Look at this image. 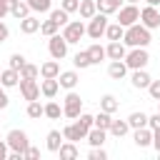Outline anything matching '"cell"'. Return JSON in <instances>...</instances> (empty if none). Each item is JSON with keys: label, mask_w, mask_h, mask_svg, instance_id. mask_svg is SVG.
Returning a JSON list of instances; mask_svg holds the SVG:
<instances>
[{"label": "cell", "mask_w": 160, "mask_h": 160, "mask_svg": "<svg viewBox=\"0 0 160 160\" xmlns=\"http://www.w3.org/2000/svg\"><path fill=\"white\" fill-rule=\"evenodd\" d=\"M150 30L142 25V22H135V25H128L125 32H122V42L128 48H148L150 45Z\"/></svg>", "instance_id": "6da1fadb"}, {"label": "cell", "mask_w": 160, "mask_h": 160, "mask_svg": "<svg viewBox=\"0 0 160 160\" xmlns=\"http://www.w3.org/2000/svg\"><path fill=\"white\" fill-rule=\"evenodd\" d=\"M122 60H125L128 70H140V68H148L150 55H148V48H130Z\"/></svg>", "instance_id": "7a4b0ae2"}, {"label": "cell", "mask_w": 160, "mask_h": 160, "mask_svg": "<svg viewBox=\"0 0 160 160\" xmlns=\"http://www.w3.org/2000/svg\"><path fill=\"white\" fill-rule=\"evenodd\" d=\"M105 28H108V15L95 12V15L88 20V25H85V35H90L92 40H100V38L105 35Z\"/></svg>", "instance_id": "3957f363"}, {"label": "cell", "mask_w": 160, "mask_h": 160, "mask_svg": "<svg viewBox=\"0 0 160 160\" xmlns=\"http://www.w3.org/2000/svg\"><path fill=\"white\" fill-rule=\"evenodd\" d=\"M60 35L68 40V45L80 42V40L85 38V22H82V20H68V25H62V32H60Z\"/></svg>", "instance_id": "277c9868"}, {"label": "cell", "mask_w": 160, "mask_h": 160, "mask_svg": "<svg viewBox=\"0 0 160 160\" xmlns=\"http://www.w3.org/2000/svg\"><path fill=\"white\" fill-rule=\"evenodd\" d=\"M80 112H82V98H80L75 90H68L65 102H62V115L70 118V120H75Z\"/></svg>", "instance_id": "5b68a950"}, {"label": "cell", "mask_w": 160, "mask_h": 160, "mask_svg": "<svg viewBox=\"0 0 160 160\" xmlns=\"http://www.w3.org/2000/svg\"><path fill=\"white\" fill-rule=\"evenodd\" d=\"M5 142H8V148H10V150H15V152H25V150H28V145H30L28 132H25V130H20V128L10 130V132L5 135Z\"/></svg>", "instance_id": "8992f818"}, {"label": "cell", "mask_w": 160, "mask_h": 160, "mask_svg": "<svg viewBox=\"0 0 160 160\" xmlns=\"http://www.w3.org/2000/svg\"><path fill=\"white\" fill-rule=\"evenodd\" d=\"M118 22H120L122 28L140 22V10H138V5H132V2L120 5V8H118Z\"/></svg>", "instance_id": "52a82bcc"}, {"label": "cell", "mask_w": 160, "mask_h": 160, "mask_svg": "<svg viewBox=\"0 0 160 160\" xmlns=\"http://www.w3.org/2000/svg\"><path fill=\"white\" fill-rule=\"evenodd\" d=\"M48 50H50V58L62 60V58L68 55V40H65L60 32H55V35L48 38Z\"/></svg>", "instance_id": "ba28073f"}, {"label": "cell", "mask_w": 160, "mask_h": 160, "mask_svg": "<svg viewBox=\"0 0 160 160\" xmlns=\"http://www.w3.org/2000/svg\"><path fill=\"white\" fill-rule=\"evenodd\" d=\"M140 22L148 28V30H158L160 28V10L155 5H145L140 10Z\"/></svg>", "instance_id": "9c48e42d"}, {"label": "cell", "mask_w": 160, "mask_h": 160, "mask_svg": "<svg viewBox=\"0 0 160 160\" xmlns=\"http://www.w3.org/2000/svg\"><path fill=\"white\" fill-rule=\"evenodd\" d=\"M18 88H20V95H22L28 102L40 98V85H38V80H30V78H20Z\"/></svg>", "instance_id": "30bf717a"}, {"label": "cell", "mask_w": 160, "mask_h": 160, "mask_svg": "<svg viewBox=\"0 0 160 160\" xmlns=\"http://www.w3.org/2000/svg\"><path fill=\"white\" fill-rule=\"evenodd\" d=\"M85 135H88V130L75 120V122H70V125H65L62 128V138L65 140H70V142H78V140H85Z\"/></svg>", "instance_id": "8fae6325"}, {"label": "cell", "mask_w": 160, "mask_h": 160, "mask_svg": "<svg viewBox=\"0 0 160 160\" xmlns=\"http://www.w3.org/2000/svg\"><path fill=\"white\" fill-rule=\"evenodd\" d=\"M125 52H128V45H125L122 40H110L108 48H105V55H108L110 60H122Z\"/></svg>", "instance_id": "7c38bea8"}, {"label": "cell", "mask_w": 160, "mask_h": 160, "mask_svg": "<svg viewBox=\"0 0 160 160\" xmlns=\"http://www.w3.org/2000/svg\"><path fill=\"white\" fill-rule=\"evenodd\" d=\"M58 82H60V88H65V90H75V85L80 82V75H78V70H60Z\"/></svg>", "instance_id": "4fadbf2b"}, {"label": "cell", "mask_w": 160, "mask_h": 160, "mask_svg": "<svg viewBox=\"0 0 160 160\" xmlns=\"http://www.w3.org/2000/svg\"><path fill=\"white\" fill-rule=\"evenodd\" d=\"M150 72L145 70V68H140V70H132V75H130V85L132 88H138V90H145L148 85H150Z\"/></svg>", "instance_id": "5bb4252c"}, {"label": "cell", "mask_w": 160, "mask_h": 160, "mask_svg": "<svg viewBox=\"0 0 160 160\" xmlns=\"http://www.w3.org/2000/svg\"><path fill=\"white\" fill-rule=\"evenodd\" d=\"M85 140L90 142V148H100V145H105V140H108V130H102V128H90L88 130V135H85Z\"/></svg>", "instance_id": "9a60e30c"}, {"label": "cell", "mask_w": 160, "mask_h": 160, "mask_svg": "<svg viewBox=\"0 0 160 160\" xmlns=\"http://www.w3.org/2000/svg\"><path fill=\"white\" fill-rule=\"evenodd\" d=\"M132 140H135V145L138 148H150L152 145V130L145 125V128H138L135 132H132Z\"/></svg>", "instance_id": "2e32d148"}, {"label": "cell", "mask_w": 160, "mask_h": 160, "mask_svg": "<svg viewBox=\"0 0 160 160\" xmlns=\"http://www.w3.org/2000/svg\"><path fill=\"white\" fill-rule=\"evenodd\" d=\"M58 90H60L58 78H42V82H40V95H45V98L50 100V98L58 95Z\"/></svg>", "instance_id": "e0dca14e"}, {"label": "cell", "mask_w": 160, "mask_h": 160, "mask_svg": "<svg viewBox=\"0 0 160 160\" xmlns=\"http://www.w3.org/2000/svg\"><path fill=\"white\" fill-rule=\"evenodd\" d=\"M108 75H110L112 80H122V78L128 75V65H125V60H110V65H108Z\"/></svg>", "instance_id": "ac0fdd59"}, {"label": "cell", "mask_w": 160, "mask_h": 160, "mask_svg": "<svg viewBox=\"0 0 160 160\" xmlns=\"http://www.w3.org/2000/svg\"><path fill=\"white\" fill-rule=\"evenodd\" d=\"M20 82V72L18 70H12V68H5L2 72H0V85L8 90V88H15Z\"/></svg>", "instance_id": "d6986e66"}, {"label": "cell", "mask_w": 160, "mask_h": 160, "mask_svg": "<svg viewBox=\"0 0 160 160\" xmlns=\"http://www.w3.org/2000/svg\"><path fill=\"white\" fill-rule=\"evenodd\" d=\"M58 155H60V160H75V158L80 155V150H78V145H75V142L62 140V145L58 148Z\"/></svg>", "instance_id": "ffe728a7"}, {"label": "cell", "mask_w": 160, "mask_h": 160, "mask_svg": "<svg viewBox=\"0 0 160 160\" xmlns=\"http://www.w3.org/2000/svg\"><path fill=\"white\" fill-rule=\"evenodd\" d=\"M62 130H50L48 135H45V148L50 150V152H58V148L62 145Z\"/></svg>", "instance_id": "44dd1931"}, {"label": "cell", "mask_w": 160, "mask_h": 160, "mask_svg": "<svg viewBox=\"0 0 160 160\" xmlns=\"http://www.w3.org/2000/svg\"><path fill=\"white\" fill-rule=\"evenodd\" d=\"M125 120H128L130 130H138V128H145V125H148V112H142V110H135V112H130Z\"/></svg>", "instance_id": "7402d4cb"}, {"label": "cell", "mask_w": 160, "mask_h": 160, "mask_svg": "<svg viewBox=\"0 0 160 160\" xmlns=\"http://www.w3.org/2000/svg\"><path fill=\"white\" fill-rule=\"evenodd\" d=\"M38 30H40V20H38L35 15H28V18H22V20H20V32L32 35V32H38Z\"/></svg>", "instance_id": "603a6c76"}, {"label": "cell", "mask_w": 160, "mask_h": 160, "mask_svg": "<svg viewBox=\"0 0 160 160\" xmlns=\"http://www.w3.org/2000/svg\"><path fill=\"white\" fill-rule=\"evenodd\" d=\"M58 75H60V62L55 58L40 65V78H58Z\"/></svg>", "instance_id": "cb8c5ba5"}, {"label": "cell", "mask_w": 160, "mask_h": 160, "mask_svg": "<svg viewBox=\"0 0 160 160\" xmlns=\"http://www.w3.org/2000/svg\"><path fill=\"white\" fill-rule=\"evenodd\" d=\"M108 132H110L112 138H122V135H128V132H130V125H128V120H115V118H112V122H110Z\"/></svg>", "instance_id": "d4e9b609"}, {"label": "cell", "mask_w": 160, "mask_h": 160, "mask_svg": "<svg viewBox=\"0 0 160 160\" xmlns=\"http://www.w3.org/2000/svg\"><path fill=\"white\" fill-rule=\"evenodd\" d=\"M60 115H62V108L50 98V102L42 105V118H48V120H60Z\"/></svg>", "instance_id": "484cf974"}, {"label": "cell", "mask_w": 160, "mask_h": 160, "mask_svg": "<svg viewBox=\"0 0 160 160\" xmlns=\"http://www.w3.org/2000/svg\"><path fill=\"white\" fill-rule=\"evenodd\" d=\"M78 12H80V18H82V20H90V18L98 12V8H95V0H80V5H78Z\"/></svg>", "instance_id": "4316f807"}, {"label": "cell", "mask_w": 160, "mask_h": 160, "mask_svg": "<svg viewBox=\"0 0 160 160\" xmlns=\"http://www.w3.org/2000/svg\"><path fill=\"white\" fill-rule=\"evenodd\" d=\"M88 55H90V60H92V65H100L108 55H105V48L100 45V42H92L90 48H88Z\"/></svg>", "instance_id": "83f0119b"}, {"label": "cell", "mask_w": 160, "mask_h": 160, "mask_svg": "<svg viewBox=\"0 0 160 160\" xmlns=\"http://www.w3.org/2000/svg\"><path fill=\"white\" fill-rule=\"evenodd\" d=\"M30 12H32V10H30L28 2H20V0H18L15 5H10V15H12L15 20H22V18H28Z\"/></svg>", "instance_id": "f1b7e54d"}, {"label": "cell", "mask_w": 160, "mask_h": 160, "mask_svg": "<svg viewBox=\"0 0 160 160\" xmlns=\"http://www.w3.org/2000/svg\"><path fill=\"white\" fill-rule=\"evenodd\" d=\"M72 65H75L78 70H88V68H92V60H90L88 50H80V52H75V58H72Z\"/></svg>", "instance_id": "f546056e"}, {"label": "cell", "mask_w": 160, "mask_h": 160, "mask_svg": "<svg viewBox=\"0 0 160 160\" xmlns=\"http://www.w3.org/2000/svg\"><path fill=\"white\" fill-rule=\"evenodd\" d=\"M118 108H120V102H118V98H115V95H110V92H108V95H102V98H100V110H105V112H110V115H112Z\"/></svg>", "instance_id": "4dcf8cb0"}, {"label": "cell", "mask_w": 160, "mask_h": 160, "mask_svg": "<svg viewBox=\"0 0 160 160\" xmlns=\"http://www.w3.org/2000/svg\"><path fill=\"white\" fill-rule=\"evenodd\" d=\"M122 32H125V28L120 22H108V28H105V38L108 40H122Z\"/></svg>", "instance_id": "1f68e13d"}, {"label": "cell", "mask_w": 160, "mask_h": 160, "mask_svg": "<svg viewBox=\"0 0 160 160\" xmlns=\"http://www.w3.org/2000/svg\"><path fill=\"white\" fill-rule=\"evenodd\" d=\"M95 8H98V12H102V15H112V12H118V2L115 0H95Z\"/></svg>", "instance_id": "d6a6232c"}, {"label": "cell", "mask_w": 160, "mask_h": 160, "mask_svg": "<svg viewBox=\"0 0 160 160\" xmlns=\"http://www.w3.org/2000/svg\"><path fill=\"white\" fill-rule=\"evenodd\" d=\"M25 2L30 5V10H32V12H40V15L52 10V0H25Z\"/></svg>", "instance_id": "836d02e7"}, {"label": "cell", "mask_w": 160, "mask_h": 160, "mask_svg": "<svg viewBox=\"0 0 160 160\" xmlns=\"http://www.w3.org/2000/svg\"><path fill=\"white\" fill-rule=\"evenodd\" d=\"M50 20H55V22L62 28V25H68V20H70V12H65L62 8H52V10H50Z\"/></svg>", "instance_id": "e575fe53"}, {"label": "cell", "mask_w": 160, "mask_h": 160, "mask_svg": "<svg viewBox=\"0 0 160 160\" xmlns=\"http://www.w3.org/2000/svg\"><path fill=\"white\" fill-rule=\"evenodd\" d=\"M110 122H112V115L105 112V110H100V112L95 115V120H92V125H95V128H102V130H108Z\"/></svg>", "instance_id": "d590c367"}, {"label": "cell", "mask_w": 160, "mask_h": 160, "mask_svg": "<svg viewBox=\"0 0 160 160\" xmlns=\"http://www.w3.org/2000/svg\"><path fill=\"white\" fill-rule=\"evenodd\" d=\"M58 30H60V25H58V22H55V20H50V18H48V20H42V22H40V32H42V35H45V38H50V35H55V32H58Z\"/></svg>", "instance_id": "8d00e7d4"}, {"label": "cell", "mask_w": 160, "mask_h": 160, "mask_svg": "<svg viewBox=\"0 0 160 160\" xmlns=\"http://www.w3.org/2000/svg\"><path fill=\"white\" fill-rule=\"evenodd\" d=\"M38 75H40V68H38V65H32V62H25V65L20 68V78H30V80H38Z\"/></svg>", "instance_id": "74e56055"}, {"label": "cell", "mask_w": 160, "mask_h": 160, "mask_svg": "<svg viewBox=\"0 0 160 160\" xmlns=\"http://www.w3.org/2000/svg\"><path fill=\"white\" fill-rule=\"evenodd\" d=\"M25 112H28V118H32V120H40V118H42V105H40V100H30Z\"/></svg>", "instance_id": "f35d334b"}, {"label": "cell", "mask_w": 160, "mask_h": 160, "mask_svg": "<svg viewBox=\"0 0 160 160\" xmlns=\"http://www.w3.org/2000/svg\"><path fill=\"white\" fill-rule=\"evenodd\" d=\"M25 62H28V60H25V55H22V52H12V55H10V60H8V68H12V70H18V72H20V68H22Z\"/></svg>", "instance_id": "ab89813d"}, {"label": "cell", "mask_w": 160, "mask_h": 160, "mask_svg": "<svg viewBox=\"0 0 160 160\" xmlns=\"http://www.w3.org/2000/svg\"><path fill=\"white\" fill-rule=\"evenodd\" d=\"M75 120H78V122H80L85 130H90V128H92V120H95V115H90V112H80Z\"/></svg>", "instance_id": "60d3db41"}, {"label": "cell", "mask_w": 160, "mask_h": 160, "mask_svg": "<svg viewBox=\"0 0 160 160\" xmlns=\"http://www.w3.org/2000/svg\"><path fill=\"white\" fill-rule=\"evenodd\" d=\"M145 90H148V95H150L152 100H160V80H150V85H148Z\"/></svg>", "instance_id": "b9f144b4"}, {"label": "cell", "mask_w": 160, "mask_h": 160, "mask_svg": "<svg viewBox=\"0 0 160 160\" xmlns=\"http://www.w3.org/2000/svg\"><path fill=\"white\" fill-rule=\"evenodd\" d=\"M88 158H90V160H108V152H105V150H102V145H100V148H90Z\"/></svg>", "instance_id": "7bdbcfd3"}, {"label": "cell", "mask_w": 160, "mask_h": 160, "mask_svg": "<svg viewBox=\"0 0 160 160\" xmlns=\"http://www.w3.org/2000/svg\"><path fill=\"white\" fill-rule=\"evenodd\" d=\"M78 5H80V0H60V8L65 12H78Z\"/></svg>", "instance_id": "ee69618b"}, {"label": "cell", "mask_w": 160, "mask_h": 160, "mask_svg": "<svg viewBox=\"0 0 160 160\" xmlns=\"http://www.w3.org/2000/svg\"><path fill=\"white\" fill-rule=\"evenodd\" d=\"M38 158H40V150L32 148V145H28V150L22 152V160H38Z\"/></svg>", "instance_id": "f6af8a7d"}, {"label": "cell", "mask_w": 160, "mask_h": 160, "mask_svg": "<svg viewBox=\"0 0 160 160\" xmlns=\"http://www.w3.org/2000/svg\"><path fill=\"white\" fill-rule=\"evenodd\" d=\"M148 128H150V130H160V112L148 115Z\"/></svg>", "instance_id": "bcb514c9"}, {"label": "cell", "mask_w": 160, "mask_h": 160, "mask_svg": "<svg viewBox=\"0 0 160 160\" xmlns=\"http://www.w3.org/2000/svg\"><path fill=\"white\" fill-rule=\"evenodd\" d=\"M10 105V98H8V92H5V88L0 85V110H5Z\"/></svg>", "instance_id": "7dc6e473"}, {"label": "cell", "mask_w": 160, "mask_h": 160, "mask_svg": "<svg viewBox=\"0 0 160 160\" xmlns=\"http://www.w3.org/2000/svg\"><path fill=\"white\" fill-rule=\"evenodd\" d=\"M8 38H10V30H8V25L0 20V42H5Z\"/></svg>", "instance_id": "c3c4849f"}, {"label": "cell", "mask_w": 160, "mask_h": 160, "mask_svg": "<svg viewBox=\"0 0 160 160\" xmlns=\"http://www.w3.org/2000/svg\"><path fill=\"white\" fill-rule=\"evenodd\" d=\"M8 152H10L8 142H5V140H0V160H8Z\"/></svg>", "instance_id": "681fc988"}, {"label": "cell", "mask_w": 160, "mask_h": 160, "mask_svg": "<svg viewBox=\"0 0 160 160\" xmlns=\"http://www.w3.org/2000/svg\"><path fill=\"white\" fill-rule=\"evenodd\" d=\"M5 15H10V5L5 0H0V20H5Z\"/></svg>", "instance_id": "f907efd6"}, {"label": "cell", "mask_w": 160, "mask_h": 160, "mask_svg": "<svg viewBox=\"0 0 160 160\" xmlns=\"http://www.w3.org/2000/svg\"><path fill=\"white\" fill-rule=\"evenodd\" d=\"M152 148L160 152V130H152Z\"/></svg>", "instance_id": "816d5d0a"}, {"label": "cell", "mask_w": 160, "mask_h": 160, "mask_svg": "<svg viewBox=\"0 0 160 160\" xmlns=\"http://www.w3.org/2000/svg\"><path fill=\"white\" fill-rule=\"evenodd\" d=\"M145 2H148V5H155V8L160 5V0H145Z\"/></svg>", "instance_id": "f5cc1de1"}, {"label": "cell", "mask_w": 160, "mask_h": 160, "mask_svg": "<svg viewBox=\"0 0 160 160\" xmlns=\"http://www.w3.org/2000/svg\"><path fill=\"white\" fill-rule=\"evenodd\" d=\"M5 2H8V5H15V2H18V0H5Z\"/></svg>", "instance_id": "db71d44e"}, {"label": "cell", "mask_w": 160, "mask_h": 160, "mask_svg": "<svg viewBox=\"0 0 160 160\" xmlns=\"http://www.w3.org/2000/svg\"><path fill=\"white\" fill-rule=\"evenodd\" d=\"M125 2H132V5H138V2H140V0H125Z\"/></svg>", "instance_id": "11a10c76"}, {"label": "cell", "mask_w": 160, "mask_h": 160, "mask_svg": "<svg viewBox=\"0 0 160 160\" xmlns=\"http://www.w3.org/2000/svg\"><path fill=\"white\" fill-rule=\"evenodd\" d=\"M115 2H118V5H122V2H125V0H115Z\"/></svg>", "instance_id": "9f6ffc18"}, {"label": "cell", "mask_w": 160, "mask_h": 160, "mask_svg": "<svg viewBox=\"0 0 160 160\" xmlns=\"http://www.w3.org/2000/svg\"><path fill=\"white\" fill-rule=\"evenodd\" d=\"M155 102H158V112H160V100H155Z\"/></svg>", "instance_id": "6f0895ef"}, {"label": "cell", "mask_w": 160, "mask_h": 160, "mask_svg": "<svg viewBox=\"0 0 160 160\" xmlns=\"http://www.w3.org/2000/svg\"><path fill=\"white\" fill-rule=\"evenodd\" d=\"M0 72H2V70H0Z\"/></svg>", "instance_id": "680465c9"}]
</instances>
